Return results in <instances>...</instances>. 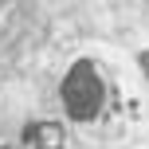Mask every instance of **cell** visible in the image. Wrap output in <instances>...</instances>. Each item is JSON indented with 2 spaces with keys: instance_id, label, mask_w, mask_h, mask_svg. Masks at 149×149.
Segmentation results:
<instances>
[{
  "instance_id": "obj_1",
  "label": "cell",
  "mask_w": 149,
  "mask_h": 149,
  "mask_svg": "<svg viewBox=\"0 0 149 149\" xmlns=\"http://www.w3.org/2000/svg\"><path fill=\"white\" fill-rule=\"evenodd\" d=\"M59 102L71 122H98L110 102V82L94 59H74L59 86Z\"/></svg>"
},
{
  "instance_id": "obj_2",
  "label": "cell",
  "mask_w": 149,
  "mask_h": 149,
  "mask_svg": "<svg viewBox=\"0 0 149 149\" xmlns=\"http://www.w3.org/2000/svg\"><path fill=\"white\" fill-rule=\"evenodd\" d=\"M24 145H28V149H67L63 122H55V118L28 122V126H24Z\"/></svg>"
}]
</instances>
